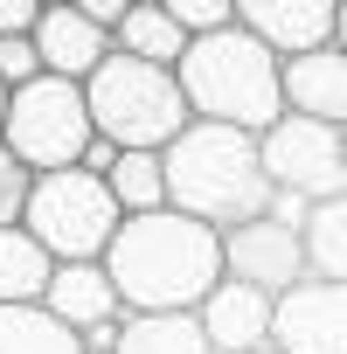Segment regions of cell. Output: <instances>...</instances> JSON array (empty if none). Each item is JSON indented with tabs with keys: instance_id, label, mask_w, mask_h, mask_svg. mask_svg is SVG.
<instances>
[{
	"instance_id": "30",
	"label": "cell",
	"mask_w": 347,
	"mask_h": 354,
	"mask_svg": "<svg viewBox=\"0 0 347 354\" xmlns=\"http://www.w3.org/2000/svg\"><path fill=\"white\" fill-rule=\"evenodd\" d=\"M264 354H278V347H264Z\"/></svg>"
},
{
	"instance_id": "26",
	"label": "cell",
	"mask_w": 347,
	"mask_h": 354,
	"mask_svg": "<svg viewBox=\"0 0 347 354\" xmlns=\"http://www.w3.org/2000/svg\"><path fill=\"white\" fill-rule=\"evenodd\" d=\"M118 153H125V146H111V139H91V146H84V160H77V167H84V174H97V181H104V174H111V167H118Z\"/></svg>"
},
{
	"instance_id": "13",
	"label": "cell",
	"mask_w": 347,
	"mask_h": 354,
	"mask_svg": "<svg viewBox=\"0 0 347 354\" xmlns=\"http://www.w3.org/2000/svg\"><path fill=\"white\" fill-rule=\"evenodd\" d=\"M285 111L347 132V49H340V42L285 56Z\"/></svg>"
},
{
	"instance_id": "27",
	"label": "cell",
	"mask_w": 347,
	"mask_h": 354,
	"mask_svg": "<svg viewBox=\"0 0 347 354\" xmlns=\"http://www.w3.org/2000/svg\"><path fill=\"white\" fill-rule=\"evenodd\" d=\"M8 104H15V91H8V84H0V132H8Z\"/></svg>"
},
{
	"instance_id": "15",
	"label": "cell",
	"mask_w": 347,
	"mask_h": 354,
	"mask_svg": "<svg viewBox=\"0 0 347 354\" xmlns=\"http://www.w3.org/2000/svg\"><path fill=\"white\" fill-rule=\"evenodd\" d=\"M188 42H195V35L174 21L160 0H139V8L111 28V49H125V56H139V63H160V70L181 63V56H188Z\"/></svg>"
},
{
	"instance_id": "16",
	"label": "cell",
	"mask_w": 347,
	"mask_h": 354,
	"mask_svg": "<svg viewBox=\"0 0 347 354\" xmlns=\"http://www.w3.org/2000/svg\"><path fill=\"white\" fill-rule=\"evenodd\" d=\"M56 278V257L15 223V230H0V306H42Z\"/></svg>"
},
{
	"instance_id": "2",
	"label": "cell",
	"mask_w": 347,
	"mask_h": 354,
	"mask_svg": "<svg viewBox=\"0 0 347 354\" xmlns=\"http://www.w3.org/2000/svg\"><path fill=\"white\" fill-rule=\"evenodd\" d=\"M160 160H167V209L202 216L209 230H236L250 216H271V202H278L264 153H257V132L195 118Z\"/></svg>"
},
{
	"instance_id": "25",
	"label": "cell",
	"mask_w": 347,
	"mask_h": 354,
	"mask_svg": "<svg viewBox=\"0 0 347 354\" xmlns=\"http://www.w3.org/2000/svg\"><path fill=\"white\" fill-rule=\"evenodd\" d=\"M70 8H77V15H91L97 28H118V21L132 15V0H70Z\"/></svg>"
},
{
	"instance_id": "14",
	"label": "cell",
	"mask_w": 347,
	"mask_h": 354,
	"mask_svg": "<svg viewBox=\"0 0 347 354\" xmlns=\"http://www.w3.org/2000/svg\"><path fill=\"white\" fill-rule=\"evenodd\" d=\"M35 49H42V70H49V77L91 84V70L111 56V28H97V21L77 15V8H42V21H35Z\"/></svg>"
},
{
	"instance_id": "18",
	"label": "cell",
	"mask_w": 347,
	"mask_h": 354,
	"mask_svg": "<svg viewBox=\"0 0 347 354\" xmlns=\"http://www.w3.org/2000/svg\"><path fill=\"white\" fill-rule=\"evenodd\" d=\"M0 354H91L49 306H0Z\"/></svg>"
},
{
	"instance_id": "19",
	"label": "cell",
	"mask_w": 347,
	"mask_h": 354,
	"mask_svg": "<svg viewBox=\"0 0 347 354\" xmlns=\"http://www.w3.org/2000/svg\"><path fill=\"white\" fill-rule=\"evenodd\" d=\"M104 181H111V195H118L125 216L167 209V160H160V153H118V167L104 174Z\"/></svg>"
},
{
	"instance_id": "29",
	"label": "cell",
	"mask_w": 347,
	"mask_h": 354,
	"mask_svg": "<svg viewBox=\"0 0 347 354\" xmlns=\"http://www.w3.org/2000/svg\"><path fill=\"white\" fill-rule=\"evenodd\" d=\"M42 8H70V0H42Z\"/></svg>"
},
{
	"instance_id": "22",
	"label": "cell",
	"mask_w": 347,
	"mask_h": 354,
	"mask_svg": "<svg viewBox=\"0 0 347 354\" xmlns=\"http://www.w3.org/2000/svg\"><path fill=\"white\" fill-rule=\"evenodd\" d=\"M160 8L181 21L188 35H216V28H236V0H160Z\"/></svg>"
},
{
	"instance_id": "12",
	"label": "cell",
	"mask_w": 347,
	"mask_h": 354,
	"mask_svg": "<svg viewBox=\"0 0 347 354\" xmlns=\"http://www.w3.org/2000/svg\"><path fill=\"white\" fill-rule=\"evenodd\" d=\"M236 28H250L278 56L326 49L340 35V0H236Z\"/></svg>"
},
{
	"instance_id": "20",
	"label": "cell",
	"mask_w": 347,
	"mask_h": 354,
	"mask_svg": "<svg viewBox=\"0 0 347 354\" xmlns=\"http://www.w3.org/2000/svg\"><path fill=\"white\" fill-rule=\"evenodd\" d=\"M306 257H312L319 278L347 285V195H333V202H319L306 216Z\"/></svg>"
},
{
	"instance_id": "21",
	"label": "cell",
	"mask_w": 347,
	"mask_h": 354,
	"mask_svg": "<svg viewBox=\"0 0 347 354\" xmlns=\"http://www.w3.org/2000/svg\"><path fill=\"white\" fill-rule=\"evenodd\" d=\"M28 195H35V167L0 139V230H15L28 216Z\"/></svg>"
},
{
	"instance_id": "28",
	"label": "cell",
	"mask_w": 347,
	"mask_h": 354,
	"mask_svg": "<svg viewBox=\"0 0 347 354\" xmlns=\"http://www.w3.org/2000/svg\"><path fill=\"white\" fill-rule=\"evenodd\" d=\"M333 42H340V49H347V0H340V35H333Z\"/></svg>"
},
{
	"instance_id": "1",
	"label": "cell",
	"mask_w": 347,
	"mask_h": 354,
	"mask_svg": "<svg viewBox=\"0 0 347 354\" xmlns=\"http://www.w3.org/2000/svg\"><path fill=\"white\" fill-rule=\"evenodd\" d=\"M104 271L125 299V313H195L223 285V230L181 209L125 216V230L104 250Z\"/></svg>"
},
{
	"instance_id": "23",
	"label": "cell",
	"mask_w": 347,
	"mask_h": 354,
	"mask_svg": "<svg viewBox=\"0 0 347 354\" xmlns=\"http://www.w3.org/2000/svg\"><path fill=\"white\" fill-rule=\"evenodd\" d=\"M35 77H42V49H35V35H0V84L21 91V84H35Z\"/></svg>"
},
{
	"instance_id": "4",
	"label": "cell",
	"mask_w": 347,
	"mask_h": 354,
	"mask_svg": "<svg viewBox=\"0 0 347 354\" xmlns=\"http://www.w3.org/2000/svg\"><path fill=\"white\" fill-rule=\"evenodd\" d=\"M84 97H91L97 139H111V146H125V153H167L174 139L195 125V111H188V97H181V77L160 70V63H139V56H125V49H111V56L91 70Z\"/></svg>"
},
{
	"instance_id": "17",
	"label": "cell",
	"mask_w": 347,
	"mask_h": 354,
	"mask_svg": "<svg viewBox=\"0 0 347 354\" xmlns=\"http://www.w3.org/2000/svg\"><path fill=\"white\" fill-rule=\"evenodd\" d=\"M111 354H209L195 313H125Z\"/></svg>"
},
{
	"instance_id": "3",
	"label": "cell",
	"mask_w": 347,
	"mask_h": 354,
	"mask_svg": "<svg viewBox=\"0 0 347 354\" xmlns=\"http://www.w3.org/2000/svg\"><path fill=\"white\" fill-rule=\"evenodd\" d=\"M174 77H181V97L195 118H216L236 132H271L285 118V56L257 42L250 28L195 35L188 56L174 63Z\"/></svg>"
},
{
	"instance_id": "9",
	"label": "cell",
	"mask_w": 347,
	"mask_h": 354,
	"mask_svg": "<svg viewBox=\"0 0 347 354\" xmlns=\"http://www.w3.org/2000/svg\"><path fill=\"white\" fill-rule=\"evenodd\" d=\"M271 347L278 354H347V285L340 278H299L278 299L271 319Z\"/></svg>"
},
{
	"instance_id": "6",
	"label": "cell",
	"mask_w": 347,
	"mask_h": 354,
	"mask_svg": "<svg viewBox=\"0 0 347 354\" xmlns=\"http://www.w3.org/2000/svg\"><path fill=\"white\" fill-rule=\"evenodd\" d=\"M8 139L35 174H56V167H77L84 160V146L97 139V125H91V97H84V84H70V77H35V84H21L15 91V104H8Z\"/></svg>"
},
{
	"instance_id": "24",
	"label": "cell",
	"mask_w": 347,
	"mask_h": 354,
	"mask_svg": "<svg viewBox=\"0 0 347 354\" xmlns=\"http://www.w3.org/2000/svg\"><path fill=\"white\" fill-rule=\"evenodd\" d=\"M42 0H0V35H35Z\"/></svg>"
},
{
	"instance_id": "7",
	"label": "cell",
	"mask_w": 347,
	"mask_h": 354,
	"mask_svg": "<svg viewBox=\"0 0 347 354\" xmlns=\"http://www.w3.org/2000/svg\"><path fill=\"white\" fill-rule=\"evenodd\" d=\"M257 153H264L271 188L285 202H299V209H319V202L347 195V132L340 125L285 111L271 132H257Z\"/></svg>"
},
{
	"instance_id": "8",
	"label": "cell",
	"mask_w": 347,
	"mask_h": 354,
	"mask_svg": "<svg viewBox=\"0 0 347 354\" xmlns=\"http://www.w3.org/2000/svg\"><path fill=\"white\" fill-rule=\"evenodd\" d=\"M223 264H229V278H250L257 292L285 299L299 278H312L306 223H292V216H250V223L223 230Z\"/></svg>"
},
{
	"instance_id": "10",
	"label": "cell",
	"mask_w": 347,
	"mask_h": 354,
	"mask_svg": "<svg viewBox=\"0 0 347 354\" xmlns=\"http://www.w3.org/2000/svg\"><path fill=\"white\" fill-rule=\"evenodd\" d=\"M42 306H49L91 354H111V340H118V326H125V299H118V285H111L104 264H56Z\"/></svg>"
},
{
	"instance_id": "31",
	"label": "cell",
	"mask_w": 347,
	"mask_h": 354,
	"mask_svg": "<svg viewBox=\"0 0 347 354\" xmlns=\"http://www.w3.org/2000/svg\"><path fill=\"white\" fill-rule=\"evenodd\" d=\"M132 8H139V0H132Z\"/></svg>"
},
{
	"instance_id": "11",
	"label": "cell",
	"mask_w": 347,
	"mask_h": 354,
	"mask_svg": "<svg viewBox=\"0 0 347 354\" xmlns=\"http://www.w3.org/2000/svg\"><path fill=\"white\" fill-rule=\"evenodd\" d=\"M195 319H202L209 354H264V347H271L278 299H271V292H257L250 278H229V271H223V285L195 306Z\"/></svg>"
},
{
	"instance_id": "5",
	"label": "cell",
	"mask_w": 347,
	"mask_h": 354,
	"mask_svg": "<svg viewBox=\"0 0 347 354\" xmlns=\"http://www.w3.org/2000/svg\"><path fill=\"white\" fill-rule=\"evenodd\" d=\"M21 230L56 264H104L111 236L125 230V209H118L111 181H97V174H84V167H56V174H35Z\"/></svg>"
}]
</instances>
